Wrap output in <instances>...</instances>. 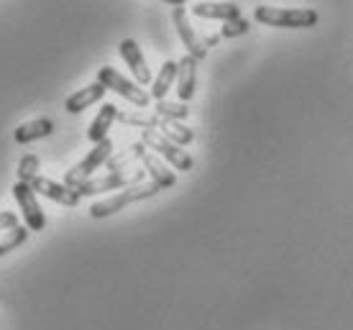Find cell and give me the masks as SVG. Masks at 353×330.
Wrapping results in <instances>:
<instances>
[{"label": "cell", "instance_id": "obj_16", "mask_svg": "<svg viewBox=\"0 0 353 330\" xmlns=\"http://www.w3.org/2000/svg\"><path fill=\"white\" fill-rule=\"evenodd\" d=\"M52 131H54V123L49 121V118H36V121H28V123L18 125L16 128V143L39 141V138H46Z\"/></svg>", "mask_w": 353, "mask_h": 330}, {"label": "cell", "instance_id": "obj_13", "mask_svg": "<svg viewBox=\"0 0 353 330\" xmlns=\"http://www.w3.org/2000/svg\"><path fill=\"white\" fill-rule=\"evenodd\" d=\"M192 13L200 18H208V21H230V18H239L241 8L236 3H194Z\"/></svg>", "mask_w": 353, "mask_h": 330}, {"label": "cell", "instance_id": "obj_18", "mask_svg": "<svg viewBox=\"0 0 353 330\" xmlns=\"http://www.w3.org/2000/svg\"><path fill=\"white\" fill-rule=\"evenodd\" d=\"M176 72H179V64H176V62H164V64H161V72L157 74L154 87H151V98L157 100V103L167 98L169 87H172V85H174V80H176Z\"/></svg>", "mask_w": 353, "mask_h": 330}, {"label": "cell", "instance_id": "obj_24", "mask_svg": "<svg viewBox=\"0 0 353 330\" xmlns=\"http://www.w3.org/2000/svg\"><path fill=\"white\" fill-rule=\"evenodd\" d=\"M248 28H251V23H248L246 18H230V21H225L221 28V39H236V36L246 34Z\"/></svg>", "mask_w": 353, "mask_h": 330}, {"label": "cell", "instance_id": "obj_6", "mask_svg": "<svg viewBox=\"0 0 353 330\" xmlns=\"http://www.w3.org/2000/svg\"><path fill=\"white\" fill-rule=\"evenodd\" d=\"M97 82H103L108 90L118 92L121 98H125L136 107H149L151 92H146L143 87H139V82L125 80L123 74H118L113 67H100V72H97Z\"/></svg>", "mask_w": 353, "mask_h": 330}, {"label": "cell", "instance_id": "obj_9", "mask_svg": "<svg viewBox=\"0 0 353 330\" xmlns=\"http://www.w3.org/2000/svg\"><path fill=\"white\" fill-rule=\"evenodd\" d=\"M172 21H174L176 34H179V39H182V44L187 46V54H190V56H194L197 62H200V59H205L208 46H205V41L200 39V36L194 34V28L190 26V21H187V10L182 8V6H176V8H174V13H172Z\"/></svg>", "mask_w": 353, "mask_h": 330}, {"label": "cell", "instance_id": "obj_27", "mask_svg": "<svg viewBox=\"0 0 353 330\" xmlns=\"http://www.w3.org/2000/svg\"><path fill=\"white\" fill-rule=\"evenodd\" d=\"M167 3H169V6H174V8H176V6H182L185 0H167Z\"/></svg>", "mask_w": 353, "mask_h": 330}, {"label": "cell", "instance_id": "obj_5", "mask_svg": "<svg viewBox=\"0 0 353 330\" xmlns=\"http://www.w3.org/2000/svg\"><path fill=\"white\" fill-rule=\"evenodd\" d=\"M146 169H133V172H108L105 177H92L88 182H82L77 192L80 197L100 195V192H110V189H125L131 185H141Z\"/></svg>", "mask_w": 353, "mask_h": 330}, {"label": "cell", "instance_id": "obj_1", "mask_svg": "<svg viewBox=\"0 0 353 330\" xmlns=\"http://www.w3.org/2000/svg\"><path fill=\"white\" fill-rule=\"evenodd\" d=\"M254 18L264 26L274 28H310L318 23V13L312 8H274V6H259Z\"/></svg>", "mask_w": 353, "mask_h": 330}, {"label": "cell", "instance_id": "obj_15", "mask_svg": "<svg viewBox=\"0 0 353 330\" xmlns=\"http://www.w3.org/2000/svg\"><path fill=\"white\" fill-rule=\"evenodd\" d=\"M141 161H143V169H146V174L151 177V182H157L161 189L174 187V182H176L174 172L167 169V164H161L157 154H146Z\"/></svg>", "mask_w": 353, "mask_h": 330}, {"label": "cell", "instance_id": "obj_2", "mask_svg": "<svg viewBox=\"0 0 353 330\" xmlns=\"http://www.w3.org/2000/svg\"><path fill=\"white\" fill-rule=\"evenodd\" d=\"M159 185L157 182H141V185H131V187L121 189L118 195L108 197V200H100L95 205L90 207V215L100 220V218H108V215H115L121 213L123 207L133 205V203H139V200H146V197H154L159 192Z\"/></svg>", "mask_w": 353, "mask_h": 330}, {"label": "cell", "instance_id": "obj_22", "mask_svg": "<svg viewBox=\"0 0 353 330\" xmlns=\"http://www.w3.org/2000/svg\"><path fill=\"white\" fill-rule=\"evenodd\" d=\"M118 121L125 125H139V128H159L161 118L154 113V116H146V113H118Z\"/></svg>", "mask_w": 353, "mask_h": 330}, {"label": "cell", "instance_id": "obj_7", "mask_svg": "<svg viewBox=\"0 0 353 330\" xmlns=\"http://www.w3.org/2000/svg\"><path fill=\"white\" fill-rule=\"evenodd\" d=\"M13 197H16L18 207L23 213V220H26L28 231H44L46 228V215L36 200V189L26 182H16L13 185Z\"/></svg>", "mask_w": 353, "mask_h": 330}, {"label": "cell", "instance_id": "obj_21", "mask_svg": "<svg viewBox=\"0 0 353 330\" xmlns=\"http://www.w3.org/2000/svg\"><path fill=\"white\" fill-rule=\"evenodd\" d=\"M157 116L164 121H185L190 116V107L185 103H169V100H159L157 103Z\"/></svg>", "mask_w": 353, "mask_h": 330}, {"label": "cell", "instance_id": "obj_4", "mask_svg": "<svg viewBox=\"0 0 353 330\" xmlns=\"http://www.w3.org/2000/svg\"><path fill=\"white\" fill-rule=\"evenodd\" d=\"M110 156H113V141H110V138L95 143V149H92V152H90L88 156L74 167V169H70L67 174H64V185H70V187L77 189L82 182L92 179V174H95V172L100 169Z\"/></svg>", "mask_w": 353, "mask_h": 330}, {"label": "cell", "instance_id": "obj_26", "mask_svg": "<svg viewBox=\"0 0 353 330\" xmlns=\"http://www.w3.org/2000/svg\"><path fill=\"white\" fill-rule=\"evenodd\" d=\"M218 39H221V36H208V39H205V46H215L218 44Z\"/></svg>", "mask_w": 353, "mask_h": 330}, {"label": "cell", "instance_id": "obj_3", "mask_svg": "<svg viewBox=\"0 0 353 330\" xmlns=\"http://www.w3.org/2000/svg\"><path fill=\"white\" fill-rule=\"evenodd\" d=\"M141 141L149 146V149H154V152L159 154V156H164V159L174 167V169L179 172H190L194 167L192 156L182 149V146H176L174 141H169L167 136L161 134L159 128H146V131H141Z\"/></svg>", "mask_w": 353, "mask_h": 330}, {"label": "cell", "instance_id": "obj_11", "mask_svg": "<svg viewBox=\"0 0 353 330\" xmlns=\"http://www.w3.org/2000/svg\"><path fill=\"white\" fill-rule=\"evenodd\" d=\"M176 64H179V72H176V95H179V103H187V100H192L194 87H197V59L185 54Z\"/></svg>", "mask_w": 353, "mask_h": 330}, {"label": "cell", "instance_id": "obj_12", "mask_svg": "<svg viewBox=\"0 0 353 330\" xmlns=\"http://www.w3.org/2000/svg\"><path fill=\"white\" fill-rule=\"evenodd\" d=\"M105 85L103 82H92V85H88V87L77 90L74 95H70L67 98V103H64V107H67V113H82L85 107L95 105V103H100V100L105 98Z\"/></svg>", "mask_w": 353, "mask_h": 330}, {"label": "cell", "instance_id": "obj_23", "mask_svg": "<svg viewBox=\"0 0 353 330\" xmlns=\"http://www.w3.org/2000/svg\"><path fill=\"white\" fill-rule=\"evenodd\" d=\"M18 182H26L31 185L36 177H39V156L36 154H26L23 159L18 161Z\"/></svg>", "mask_w": 353, "mask_h": 330}, {"label": "cell", "instance_id": "obj_17", "mask_svg": "<svg viewBox=\"0 0 353 330\" xmlns=\"http://www.w3.org/2000/svg\"><path fill=\"white\" fill-rule=\"evenodd\" d=\"M146 143L143 141H139V143H131L125 152H121V154H115V156H110V159L105 161V169L108 172H123L128 164H133L136 159H143L146 156Z\"/></svg>", "mask_w": 353, "mask_h": 330}, {"label": "cell", "instance_id": "obj_8", "mask_svg": "<svg viewBox=\"0 0 353 330\" xmlns=\"http://www.w3.org/2000/svg\"><path fill=\"white\" fill-rule=\"evenodd\" d=\"M31 187L39 192V195L49 197V200H54V203H59V205L64 207H77L80 205V192L74 187H70V185H59V182H54V179H46V177H36L34 182H31Z\"/></svg>", "mask_w": 353, "mask_h": 330}, {"label": "cell", "instance_id": "obj_10", "mask_svg": "<svg viewBox=\"0 0 353 330\" xmlns=\"http://www.w3.org/2000/svg\"><path fill=\"white\" fill-rule=\"evenodd\" d=\"M118 52H121V56L125 59V64L131 67L136 82H139V85H149V82H151V70H149V64H146V59H143L141 46L136 44L133 39H123V41H121V46H118Z\"/></svg>", "mask_w": 353, "mask_h": 330}, {"label": "cell", "instance_id": "obj_20", "mask_svg": "<svg viewBox=\"0 0 353 330\" xmlns=\"http://www.w3.org/2000/svg\"><path fill=\"white\" fill-rule=\"evenodd\" d=\"M26 238H28L26 225H18V228H13V231H6L3 236H0V256H6L8 251L18 249L21 243H26Z\"/></svg>", "mask_w": 353, "mask_h": 330}, {"label": "cell", "instance_id": "obj_19", "mask_svg": "<svg viewBox=\"0 0 353 330\" xmlns=\"http://www.w3.org/2000/svg\"><path fill=\"white\" fill-rule=\"evenodd\" d=\"M159 131L167 136L169 141H174L176 146H187V143H192V138H194L192 128H185L182 121H164V118H161Z\"/></svg>", "mask_w": 353, "mask_h": 330}, {"label": "cell", "instance_id": "obj_14", "mask_svg": "<svg viewBox=\"0 0 353 330\" xmlns=\"http://www.w3.org/2000/svg\"><path fill=\"white\" fill-rule=\"evenodd\" d=\"M113 121H118V107L113 105V103H105V105L100 107V113L95 116V121L90 123L88 128V138L92 143H100L108 138V131H110V125H113Z\"/></svg>", "mask_w": 353, "mask_h": 330}, {"label": "cell", "instance_id": "obj_25", "mask_svg": "<svg viewBox=\"0 0 353 330\" xmlns=\"http://www.w3.org/2000/svg\"><path fill=\"white\" fill-rule=\"evenodd\" d=\"M18 228V215L16 213H0V233Z\"/></svg>", "mask_w": 353, "mask_h": 330}]
</instances>
